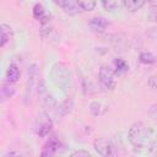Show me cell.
I'll return each instance as SVG.
<instances>
[{"instance_id": "cell-1", "label": "cell", "mask_w": 157, "mask_h": 157, "mask_svg": "<svg viewBox=\"0 0 157 157\" xmlns=\"http://www.w3.org/2000/svg\"><path fill=\"white\" fill-rule=\"evenodd\" d=\"M129 142L141 151H152L157 146V132L142 121L134 123L128 131Z\"/></svg>"}, {"instance_id": "cell-2", "label": "cell", "mask_w": 157, "mask_h": 157, "mask_svg": "<svg viewBox=\"0 0 157 157\" xmlns=\"http://www.w3.org/2000/svg\"><path fill=\"white\" fill-rule=\"evenodd\" d=\"M52 80L63 91H69L72 87V75L70 67L63 63H56L52 69Z\"/></svg>"}, {"instance_id": "cell-3", "label": "cell", "mask_w": 157, "mask_h": 157, "mask_svg": "<svg viewBox=\"0 0 157 157\" xmlns=\"http://www.w3.org/2000/svg\"><path fill=\"white\" fill-rule=\"evenodd\" d=\"M38 93H39V97H40V102L44 107V110L48 115H58V114H61V110H60V105H58V103L55 102V99L53 98V96L47 91L45 86H44V82H42L39 85V90H38Z\"/></svg>"}, {"instance_id": "cell-4", "label": "cell", "mask_w": 157, "mask_h": 157, "mask_svg": "<svg viewBox=\"0 0 157 157\" xmlns=\"http://www.w3.org/2000/svg\"><path fill=\"white\" fill-rule=\"evenodd\" d=\"M98 78H99L101 86L107 91H113L117 86V78H115L114 70L105 64L101 66L99 72H98Z\"/></svg>"}, {"instance_id": "cell-5", "label": "cell", "mask_w": 157, "mask_h": 157, "mask_svg": "<svg viewBox=\"0 0 157 157\" xmlns=\"http://www.w3.org/2000/svg\"><path fill=\"white\" fill-rule=\"evenodd\" d=\"M52 126H53V121L50 115H48L47 113H40L37 115L34 120V131L39 137L47 136L52 130Z\"/></svg>"}, {"instance_id": "cell-6", "label": "cell", "mask_w": 157, "mask_h": 157, "mask_svg": "<svg viewBox=\"0 0 157 157\" xmlns=\"http://www.w3.org/2000/svg\"><path fill=\"white\" fill-rule=\"evenodd\" d=\"M37 74H38V66L36 64L31 65L28 69V78H27V85H26V102H31L34 94V87H36V81H37Z\"/></svg>"}, {"instance_id": "cell-7", "label": "cell", "mask_w": 157, "mask_h": 157, "mask_svg": "<svg viewBox=\"0 0 157 157\" xmlns=\"http://www.w3.org/2000/svg\"><path fill=\"white\" fill-rule=\"evenodd\" d=\"M93 147L96 150V152L103 157H109V156H114L115 155V151H114V146L104 140V139H97L94 140L93 142Z\"/></svg>"}, {"instance_id": "cell-8", "label": "cell", "mask_w": 157, "mask_h": 157, "mask_svg": "<svg viewBox=\"0 0 157 157\" xmlns=\"http://www.w3.org/2000/svg\"><path fill=\"white\" fill-rule=\"evenodd\" d=\"M54 1L64 10V12L69 15H76L81 10L77 0H54Z\"/></svg>"}, {"instance_id": "cell-9", "label": "cell", "mask_w": 157, "mask_h": 157, "mask_svg": "<svg viewBox=\"0 0 157 157\" xmlns=\"http://www.w3.org/2000/svg\"><path fill=\"white\" fill-rule=\"evenodd\" d=\"M59 147H60L59 140H58L56 137L52 136V137H49V140L44 144L43 150H42V152H40V156H53V155H55V153L58 152Z\"/></svg>"}, {"instance_id": "cell-10", "label": "cell", "mask_w": 157, "mask_h": 157, "mask_svg": "<svg viewBox=\"0 0 157 157\" xmlns=\"http://www.w3.org/2000/svg\"><path fill=\"white\" fill-rule=\"evenodd\" d=\"M109 22L104 17H92L88 22V26L92 31L94 32H104L105 28L108 27Z\"/></svg>"}, {"instance_id": "cell-11", "label": "cell", "mask_w": 157, "mask_h": 157, "mask_svg": "<svg viewBox=\"0 0 157 157\" xmlns=\"http://www.w3.org/2000/svg\"><path fill=\"white\" fill-rule=\"evenodd\" d=\"M32 13H33V17L38 21H40L42 23H45L49 21V16L47 15V11L44 9V6L42 4H36L33 6V10H32Z\"/></svg>"}, {"instance_id": "cell-12", "label": "cell", "mask_w": 157, "mask_h": 157, "mask_svg": "<svg viewBox=\"0 0 157 157\" xmlns=\"http://www.w3.org/2000/svg\"><path fill=\"white\" fill-rule=\"evenodd\" d=\"M20 75H21V72H20L18 66L16 64H10L7 70H6V80L11 83H15L18 81Z\"/></svg>"}, {"instance_id": "cell-13", "label": "cell", "mask_w": 157, "mask_h": 157, "mask_svg": "<svg viewBox=\"0 0 157 157\" xmlns=\"http://www.w3.org/2000/svg\"><path fill=\"white\" fill-rule=\"evenodd\" d=\"M11 33H12V31H11V27L9 25L2 23L0 26V47L1 48H4L6 45V43L10 40Z\"/></svg>"}, {"instance_id": "cell-14", "label": "cell", "mask_w": 157, "mask_h": 157, "mask_svg": "<svg viewBox=\"0 0 157 157\" xmlns=\"http://www.w3.org/2000/svg\"><path fill=\"white\" fill-rule=\"evenodd\" d=\"M145 1L146 0H123V4L129 11L135 12V11L140 10L145 5Z\"/></svg>"}, {"instance_id": "cell-15", "label": "cell", "mask_w": 157, "mask_h": 157, "mask_svg": "<svg viewBox=\"0 0 157 157\" xmlns=\"http://www.w3.org/2000/svg\"><path fill=\"white\" fill-rule=\"evenodd\" d=\"M11 82H4L1 85V88H0V92H1V97L2 99H7V98H11L13 94H15V88L10 85Z\"/></svg>"}, {"instance_id": "cell-16", "label": "cell", "mask_w": 157, "mask_h": 157, "mask_svg": "<svg viewBox=\"0 0 157 157\" xmlns=\"http://www.w3.org/2000/svg\"><path fill=\"white\" fill-rule=\"evenodd\" d=\"M114 69H115L114 72L121 75V74H124V72L128 71L129 65L126 64V61H125L124 59H121V58H117V59L114 60Z\"/></svg>"}, {"instance_id": "cell-17", "label": "cell", "mask_w": 157, "mask_h": 157, "mask_svg": "<svg viewBox=\"0 0 157 157\" xmlns=\"http://www.w3.org/2000/svg\"><path fill=\"white\" fill-rule=\"evenodd\" d=\"M123 0H101L102 6L104 7V10L107 11H115L120 7Z\"/></svg>"}, {"instance_id": "cell-18", "label": "cell", "mask_w": 157, "mask_h": 157, "mask_svg": "<svg viewBox=\"0 0 157 157\" xmlns=\"http://www.w3.org/2000/svg\"><path fill=\"white\" fill-rule=\"evenodd\" d=\"M139 60H140L141 64L151 65V64H153V63L156 61V58H155V55H153L152 53H150V52H144V53L140 54Z\"/></svg>"}, {"instance_id": "cell-19", "label": "cell", "mask_w": 157, "mask_h": 157, "mask_svg": "<svg viewBox=\"0 0 157 157\" xmlns=\"http://www.w3.org/2000/svg\"><path fill=\"white\" fill-rule=\"evenodd\" d=\"M81 10L83 11H92L96 7L97 0H77Z\"/></svg>"}, {"instance_id": "cell-20", "label": "cell", "mask_w": 157, "mask_h": 157, "mask_svg": "<svg viewBox=\"0 0 157 157\" xmlns=\"http://www.w3.org/2000/svg\"><path fill=\"white\" fill-rule=\"evenodd\" d=\"M148 115L151 118L157 119V103H153L150 108H148Z\"/></svg>"}, {"instance_id": "cell-21", "label": "cell", "mask_w": 157, "mask_h": 157, "mask_svg": "<svg viewBox=\"0 0 157 157\" xmlns=\"http://www.w3.org/2000/svg\"><path fill=\"white\" fill-rule=\"evenodd\" d=\"M76 156H82V157H90V152L87 151H83V150H78V151H75L71 153V157H76Z\"/></svg>"}, {"instance_id": "cell-22", "label": "cell", "mask_w": 157, "mask_h": 157, "mask_svg": "<svg viewBox=\"0 0 157 157\" xmlns=\"http://www.w3.org/2000/svg\"><path fill=\"white\" fill-rule=\"evenodd\" d=\"M148 86L151 88H157V75H153L148 78Z\"/></svg>"}]
</instances>
